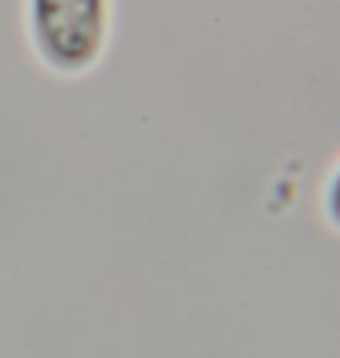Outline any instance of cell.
<instances>
[{
  "label": "cell",
  "mask_w": 340,
  "mask_h": 358,
  "mask_svg": "<svg viewBox=\"0 0 340 358\" xmlns=\"http://www.w3.org/2000/svg\"><path fill=\"white\" fill-rule=\"evenodd\" d=\"M333 213H337V220H340V179H337V187H333Z\"/></svg>",
  "instance_id": "obj_2"
},
{
  "label": "cell",
  "mask_w": 340,
  "mask_h": 358,
  "mask_svg": "<svg viewBox=\"0 0 340 358\" xmlns=\"http://www.w3.org/2000/svg\"><path fill=\"white\" fill-rule=\"evenodd\" d=\"M34 37L55 70L88 66L103 44V0H34Z\"/></svg>",
  "instance_id": "obj_1"
}]
</instances>
